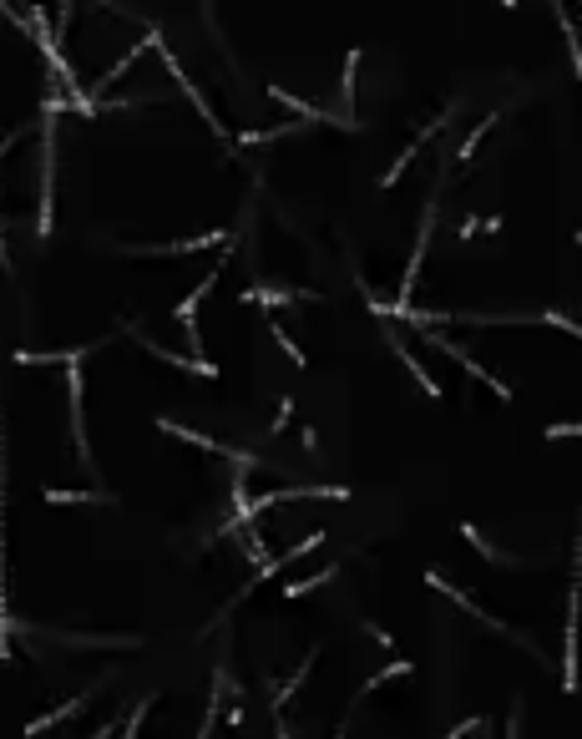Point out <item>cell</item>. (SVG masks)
Wrapping results in <instances>:
<instances>
[{"label":"cell","mask_w":582,"mask_h":739,"mask_svg":"<svg viewBox=\"0 0 582 739\" xmlns=\"http://www.w3.org/2000/svg\"><path fill=\"white\" fill-rule=\"evenodd\" d=\"M577 623H582V537H577V567H572V598H567V648H562V689H577Z\"/></svg>","instance_id":"1"},{"label":"cell","mask_w":582,"mask_h":739,"mask_svg":"<svg viewBox=\"0 0 582 739\" xmlns=\"http://www.w3.org/2000/svg\"><path fill=\"white\" fill-rule=\"evenodd\" d=\"M66 395H71V441H76V456H81V466H87V471H97L92 446H87V421H81V370L76 365H66Z\"/></svg>","instance_id":"2"},{"label":"cell","mask_w":582,"mask_h":739,"mask_svg":"<svg viewBox=\"0 0 582 739\" xmlns=\"http://www.w3.org/2000/svg\"><path fill=\"white\" fill-rule=\"evenodd\" d=\"M431 228H436V198H431V203H426V213H421V233H415V249H410V269H405V284H400V304L415 294V279H421V259H426Z\"/></svg>","instance_id":"3"},{"label":"cell","mask_w":582,"mask_h":739,"mask_svg":"<svg viewBox=\"0 0 582 739\" xmlns=\"http://www.w3.org/2000/svg\"><path fill=\"white\" fill-rule=\"evenodd\" d=\"M243 304H259V309H274V304H319L314 289H269V284H248L243 289Z\"/></svg>","instance_id":"4"},{"label":"cell","mask_w":582,"mask_h":739,"mask_svg":"<svg viewBox=\"0 0 582 739\" xmlns=\"http://www.w3.org/2000/svg\"><path fill=\"white\" fill-rule=\"evenodd\" d=\"M137 345H142L147 355H157V360H168V365L188 370V375H203V380H213V375H218V365H213V360H188V355H178V350H162V345H157V340H147L142 330H137Z\"/></svg>","instance_id":"5"},{"label":"cell","mask_w":582,"mask_h":739,"mask_svg":"<svg viewBox=\"0 0 582 739\" xmlns=\"http://www.w3.org/2000/svg\"><path fill=\"white\" fill-rule=\"evenodd\" d=\"M319 542H324V532H309V537H304V542H294V547H289L284 557H269V562H264V567L254 572V583H269V578H274V572H279V567H289V562H299V557H304V552H314Z\"/></svg>","instance_id":"6"},{"label":"cell","mask_w":582,"mask_h":739,"mask_svg":"<svg viewBox=\"0 0 582 739\" xmlns=\"http://www.w3.org/2000/svg\"><path fill=\"white\" fill-rule=\"evenodd\" d=\"M390 350H395V355H400V365H405V370H410V375H415V385H421V390H426V395H431V400H441V385H436V380H431V370H426V365H421V360H415V355H410V350H405V340H400V335H390Z\"/></svg>","instance_id":"7"},{"label":"cell","mask_w":582,"mask_h":739,"mask_svg":"<svg viewBox=\"0 0 582 739\" xmlns=\"http://www.w3.org/2000/svg\"><path fill=\"white\" fill-rule=\"evenodd\" d=\"M213 284H218V274H208V279H203V284H198V289H193V294H188L178 309H173V314L188 324V340H193V345H203V340H198V304H203V294H208Z\"/></svg>","instance_id":"8"},{"label":"cell","mask_w":582,"mask_h":739,"mask_svg":"<svg viewBox=\"0 0 582 739\" xmlns=\"http://www.w3.org/2000/svg\"><path fill=\"white\" fill-rule=\"evenodd\" d=\"M92 694H97V689H87V694H76L71 704H61V709H51V714H41V719H31V724H26V739H36V734H46V729H56L61 719H71V714H76L81 704H87Z\"/></svg>","instance_id":"9"},{"label":"cell","mask_w":582,"mask_h":739,"mask_svg":"<svg viewBox=\"0 0 582 739\" xmlns=\"http://www.w3.org/2000/svg\"><path fill=\"white\" fill-rule=\"evenodd\" d=\"M456 532H461V537H466V542H471V547H476V552L486 557V562H507V567H522V557H517V552H496V547H491V542H486V537H481V532L471 527V522H461Z\"/></svg>","instance_id":"10"},{"label":"cell","mask_w":582,"mask_h":739,"mask_svg":"<svg viewBox=\"0 0 582 739\" xmlns=\"http://www.w3.org/2000/svg\"><path fill=\"white\" fill-rule=\"evenodd\" d=\"M41 502H51V507H81V502H112L107 491H61V486H41Z\"/></svg>","instance_id":"11"},{"label":"cell","mask_w":582,"mask_h":739,"mask_svg":"<svg viewBox=\"0 0 582 739\" xmlns=\"http://www.w3.org/2000/svg\"><path fill=\"white\" fill-rule=\"evenodd\" d=\"M218 694H223V669L213 674V699H208V714L198 724V739H213V719H218Z\"/></svg>","instance_id":"12"},{"label":"cell","mask_w":582,"mask_h":739,"mask_svg":"<svg viewBox=\"0 0 582 739\" xmlns=\"http://www.w3.org/2000/svg\"><path fill=\"white\" fill-rule=\"evenodd\" d=\"M335 578V567H324V572H314V578H304V583H284V598H304V593H314L319 583H329Z\"/></svg>","instance_id":"13"},{"label":"cell","mask_w":582,"mask_h":739,"mask_svg":"<svg viewBox=\"0 0 582 739\" xmlns=\"http://www.w3.org/2000/svg\"><path fill=\"white\" fill-rule=\"evenodd\" d=\"M400 674H410V664H405V659H395V664H385V669H380V674H375V679H370V684L360 689V694H370V689H380L385 679H400Z\"/></svg>","instance_id":"14"},{"label":"cell","mask_w":582,"mask_h":739,"mask_svg":"<svg viewBox=\"0 0 582 739\" xmlns=\"http://www.w3.org/2000/svg\"><path fill=\"white\" fill-rule=\"evenodd\" d=\"M147 709H152V694H142V699H137V709H132V719H127V734H122V739H137V729H142Z\"/></svg>","instance_id":"15"},{"label":"cell","mask_w":582,"mask_h":739,"mask_svg":"<svg viewBox=\"0 0 582 739\" xmlns=\"http://www.w3.org/2000/svg\"><path fill=\"white\" fill-rule=\"evenodd\" d=\"M269 335H274V340L284 345V355H289V360H299V365H304V350H299V345H294V340H289V335L279 330V324H269Z\"/></svg>","instance_id":"16"},{"label":"cell","mask_w":582,"mask_h":739,"mask_svg":"<svg viewBox=\"0 0 582 739\" xmlns=\"http://www.w3.org/2000/svg\"><path fill=\"white\" fill-rule=\"evenodd\" d=\"M562 436H582V421H562V426H547V441H562Z\"/></svg>","instance_id":"17"},{"label":"cell","mask_w":582,"mask_h":739,"mask_svg":"<svg viewBox=\"0 0 582 739\" xmlns=\"http://www.w3.org/2000/svg\"><path fill=\"white\" fill-rule=\"evenodd\" d=\"M0 269L16 274V269H11V254H6V223H0Z\"/></svg>","instance_id":"18"},{"label":"cell","mask_w":582,"mask_h":739,"mask_svg":"<svg viewBox=\"0 0 582 739\" xmlns=\"http://www.w3.org/2000/svg\"><path fill=\"white\" fill-rule=\"evenodd\" d=\"M507 739H522V709H512V719H507Z\"/></svg>","instance_id":"19"},{"label":"cell","mask_w":582,"mask_h":739,"mask_svg":"<svg viewBox=\"0 0 582 739\" xmlns=\"http://www.w3.org/2000/svg\"><path fill=\"white\" fill-rule=\"evenodd\" d=\"M274 739H289V724H284V709L274 714Z\"/></svg>","instance_id":"20"}]
</instances>
